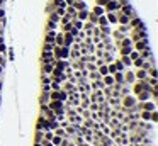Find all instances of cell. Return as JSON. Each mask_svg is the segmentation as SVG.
<instances>
[{
	"label": "cell",
	"instance_id": "obj_1",
	"mask_svg": "<svg viewBox=\"0 0 158 146\" xmlns=\"http://www.w3.org/2000/svg\"><path fill=\"white\" fill-rule=\"evenodd\" d=\"M136 97L133 95V93H127V95H124L123 97V107L124 109H127V110H134V105H136Z\"/></svg>",
	"mask_w": 158,
	"mask_h": 146
},
{
	"label": "cell",
	"instance_id": "obj_2",
	"mask_svg": "<svg viewBox=\"0 0 158 146\" xmlns=\"http://www.w3.org/2000/svg\"><path fill=\"white\" fill-rule=\"evenodd\" d=\"M119 9H121V3H119L117 0H109V2L104 5L105 12H117Z\"/></svg>",
	"mask_w": 158,
	"mask_h": 146
},
{
	"label": "cell",
	"instance_id": "obj_3",
	"mask_svg": "<svg viewBox=\"0 0 158 146\" xmlns=\"http://www.w3.org/2000/svg\"><path fill=\"white\" fill-rule=\"evenodd\" d=\"M48 107H50L53 112H56V110L65 109V102H61V100H50V102H48Z\"/></svg>",
	"mask_w": 158,
	"mask_h": 146
},
{
	"label": "cell",
	"instance_id": "obj_4",
	"mask_svg": "<svg viewBox=\"0 0 158 146\" xmlns=\"http://www.w3.org/2000/svg\"><path fill=\"white\" fill-rule=\"evenodd\" d=\"M121 12H123L124 16H127V17H134L136 14H134V10H133V7L129 5V3H124V5H121Z\"/></svg>",
	"mask_w": 158,
	"mask_h": 146
},
{
	"label": "cell",
	"instance_id": "obj_5",
	"mask_svg": "<svg viewBox=\"0 0 158 146\" xmlns=\"http://www.w3.org/2000/svg\"><path fill=\"white\" fill-rule=\"evenodd\" d=\"M129 27H134V29H144V26H143L141 19H138L136 16L129 19Z\"/></svg>",
	"mask_w": 158,
	"mask_h": 146
},
{
	"label": "cell",
	"instance_id": "obj_6",
	"mask_svg": "<svg viewBox=\"0 0 158 146\" xmlns=\"http://www.w3.org/2000/svg\"><path fill=\"white\" fill-rule=\"evenodd\" d=\"M54 66L60 68V70H65V68L70 66V61L68 59H54Z\"/></svg>",
	"mask_w": 158,
	"mask_h": 146
},
{
	"label": "cell",
	"instance_id": "obj_7",
	"mask_svg": "<svg viewBox=\"0 0 158 146\" xmlns=\"http://www.w3.org/2000/svg\"><path fill=\"white\" fill-rule=\"evenodd\" d=\"M61 89L66 92V93H71V92H75L77 90V87H75V83H71V82H63V85H61Z\"/></svg>",
	"mask_w": 158,
	"mask_h": 146
},
{
	"label": "cell",
	"instance_id": "obj_8",
	"mask_svg": "<svg viewBox=\"0 0 158 146\" xmlns=\"http://www.w3.org/2000/svg\"><path fill=\"white\" fill-rule=\"evenodd\" d=\"M134 44V48H136V51H143L146 46H148V39H140V41H136V43H133Z\"/></svg>",
	"mask_w": 158,
	"mask_h": 146
},
{
	"label": "cell",
	"instance_id": "obj_9",
	"mask_svg": "<svg viewBox=\"0 0 158 146\" xmlns=\"http://www.w3.org/2000/svg\"><path fill=\"white\" fill-rule=\"evenodd\" d=\"M53 68H54V59L53 61H48V63H43V72H44V75H51Z\"/></svg>",
	"mask_w": 158,
	"mask_h": 146
},
{
	"label": "cell",
	"instance_id": "obj_10",
	"mask_svg": "<svg viewBox=\"0 0 158 146\" xmlns=\"http://www.w3.org/2000/svg\"><path fill=\"white\" fill-rule=\"evenodd\" d=\"M102 82H104L105 87H112V85L116 83V82H114V76H112L111 73H107V75H104V76H102Z\"/></svg>",
	"mask_w": 158,
	"mask_h": 146
},
{
	"label": "cell",
	"instance_id": "obj_11",
	"mask_svg": "<svg viewBox=\"0 0 158 146\" xmlns=\"http://www.w3.org/2000/svg\"><path fill=\"white\" fill-rule=\"evenodd\" d=\"M105 85L102 80H92V83H90V89H94V90H102Z\"/></svg>",
	"mask_w": 158,
	"mask_h": 146
},
{
	"label": "cell",
	"instance_id": "obj_12",
	"mask_svg": "<svg viewBox=\"0 0 158 146\" xmlns=\"http://www.w3.org/2000/svg\"><path fill=\"white\" fill-rule=\"evenodd\" d=\"M54 37H56V31H48V32H46V36H44V43L54 44Z\"/></svg>",
	"mask_w": 158,
	"mask_h": 146
},
{
	"label": "cell",
	"instance_id": "obj_13",
	"mask_svg": "<svg viewBox=\"0 0 158 146\" xmlns=\"http://www.w3.org/2000/svg\"><path fill=\"white\" fill-rule=\"evenodd\" d=\"M133 82H136L134 72H126L124 73V83H133Z\"/></svg>",
	"mask_w": 158,
	"mask_h": 146
},
{
	"label": "cell",
	"instance_id": "obj_14",
	"mask_svg": "<svg viewBox=\"0 0 158 146\" xmlns=\"http://www.w3.org/2000/svg\"><path fill=\"white\" fill-rule=\"evenodd\" d=\"M88 12H90V10H87V9L78 10V12H77V19H78V20H82V22H85V20L88 19Z\"/></svg>",
	"mask_w": 158,
	"mask_h": 146
},
{
	"label": "cell",
	"instance_id": "obj_15",
	"mask_svg": "<svg viewBox=\"0 0 158 146\" xmlns=\"http://www.w3.org/2000/svg\"><path fill=\"white\" fill-rule=\"evenodd\" d=\"M112 76H114V82L116 83L124 85V72H116V73H112Z\"/></svg>",
	"mask_w": 158,
	"mask_h": 146
},
{
	"label": "cell",
	"instance_id": "obj_16",
	"mask_svg": "<svg viewBox=\"0 0 158 146\" xmlns=\"http://www.w3.org/2000/svg\"><path fill=\"white\" fill-rule=\"evenodd\" d=\"M102 59H104V63H112L114 61V53H111V51H105L104 49V55H102Z\"/></svg>",
	"mask_w": 158,
	"mask_h": 146
},
{
	"label": "cell",
	"instance_id": "obj_17",
	"mask_svg": "<svg viewBox=\"0 0 158 146\" xmlns=\"http://www.w3.org/2000/svg\"><path fill=\"white\" fill-rule=\"evenodd\" d=\"M134 76H136V80H146V78H148V72L143 70V68H140L138 72L134 73Z\"/></svg>",
	"mask_w": 158,
	"mask_h": 146
},
{
	"label": "cell",
	"instance_id": "obj_18",
	"mask_svg": "<svg viewBox=\"0 0 158 146\" xmlns=\"http://www.w3.org/2000/svg\"><path fill=\"white\" fill-rule=\"evenodd\" d=\"M105 17H107V22L109 24H116L117 22V16L114 12H105Z\"/></svg>",
	"mask_w": 158,
	"mask_h": 146
},
{
	"label": "cell",
	"instance_id": "obj_19",
	"mask_svg": "<svg viewBox=\"0 0 158 146\" xmlns=\"http://www.w3.org/2000/svg\"><path fill=\"white\" fill-rule=\"evenodd\" d=\"M117 24H121V26H126V24H129V17L127 16H124L123 12L117 16Z\"/></svg>",
	"mask_w": 158,
	"mask_h": 146
},
{
	"label": "cell",
	"instance_id": "obj_20",
	"mask_svg": "<svg viewBox=\"0 0 158 146\" xmlns=\"http://www.w3.org/2000/svg\"><path fill=\"white\" fill-rule=\"evenodd\" d=\"M77 12L78 10H83V9H87V5H85V2H73V5H71Z\"/></svg>",
	"mask_w": 158,
	"mask_h": 146
},
{
	"label": "cell",
	"instance_id": "obj_21",
	"mask_svg": "<svg viewBox=\"0 0 158 146\" xmlns=\"http://www.w3.org/2000/svg\"><path fill=\"white\" fill-rule=\"evenodd\" d=\"M121 63L124 65V68L133 66V61H131V58H129V56H121Z\"/></svg>",
	"mask_w": 158,
	"mask_h": 146
},
{
	"label": "cell",
	"instance_id": "obj_22",
	"mask_svg": "<svg viewBox=\"0 0 158 146\" xmlns=\"http://www.w3.org/2000/svg\"><path fill=\"white\" fill-rule=\"evenodd\" d=\"M97 26H109L105 14H102V16H99V17H97Z\"/></svg>",
	"mask_w": 158,
	"mask_h": 146
},
{
	"label": "cell",
	"instance_id": "obj_23",
	"mask_svg": "<svg viewBox=\"0 0 158 146\" xmlns=\"http://www.w3.org/2000/svg\"><path fill=\"white\" fill-rule=\"evenodd\" d=\"M66 99H68V93L63 90H58V100H61V102H66Z\"/></svg>",
	"mask_w": 158,
	"mask_h": 146
},
{
	"label": "cell",
	"instance_id": "obj_24",
	"mask_svg": "<svg viewBox=\"0 0 158 146\" xmlns=\"http://www.w3.org/2000/svg\"><path fill=\"white\" fill-rule=\"evenodd\" d=\"M53 132H54L56 136H61V138H68V136H66V131H65L63 128H56L54 131H53ZM68 139H70V138H68Z\"/></svg>",
	"mask_w": 158,
	"mask_h": 146
},
{
	"label": "cell",
	"instance_id": "obj_25",
	"mask_svg": "<svg viewBox=\"0 0 158 146\" xmlns=\"http://www.w3.org/2000/svg\"><path fill=\"white\" fill-rule=\"evenodd\" d=\"M92 12H94V14H95V16H97V17H99V16H102V14H105L104 7H100V5H95V7H94V10H92Z\"/></svg>",
	"mask_w": 158,
	"mask_h": 146
},
{
	"label": "cell",
	"instance_id": "obj_26",
	"mask_svg": "<svg viewBox=\"0 0 158 146\" xmlns=\"http://www.w3.org/2000/svg\"><path fill=\"white\" fill-rule=\"evenodd\" d=\"M131 49H133L131 46H121V48H119V51H121V56H127L129 53H131Z\"/></svg>",
	"mask_w": 158,
	"mask_h": 146
},
{
	"label": "cell",
	"instance_id": "obj_27",
	"mask_svg": "<svg viewBox=\"0 0 158 146\" xmlns=\"http://www.w3.org/2000/svg\"><path fill=\"white\" fill-rule=\"evenodd\" d=\"M53 134H54V132H53L51 129H48V131H44V132H43V139H44V141H51Z\"/></svg>",
	"mask_w": 158,
	"mask_h": 146
},
{
	"label": "cell",
	"instance_id": "obj_28",
	"mask_svg": "<svg viewBox=\"0 0 158 146\" xmlns=\"http://www.w3.org/2000/svg\"><path fill=\"white\" fill-rule=\"evenodd\" d=\"M61 141H63V138H61V136H56V134H53L51 143H53L54 146H60V145H61Z\"/></svg>",
	"mask_w": 158,
	"mask_h": 146
},
{
	"label": "cell",
	"instance_id": "obj_29",
	"mask_svg": "<svg viewBox=\"0 0 158 146\" xmlns=\"http://www.w3.org/2000/svg\"><path fill=\"white\" fill-rule=\"evenodd\" d=\"M54 46H63V34H58V32H56V37H54Z\"/></svg>",
	"mask_w": 158,
	"mask_h": 146
},
{
	"label": "cell",
	"instance_id": "obj_30",
	"mask_svg": "<svg viewBox=\"0 0 158 146\" xmlns=\"http://www.w3.org/2000/svg\"><path fill=\"white\" fill-rule=\"evenodd\" d=\"M114 66H116V70L117 72H124L126 68H124V65L121 63V59H114Z\"/></svg>",
	"mask_w": 158,
	"mask_h": 146
},
{
	"label": "cell",
	"instance_id": "obj_31",
	"mask_svg": "<svg viewBox=\"0 0 158 146\" xmlns=\"http://www.w3.org/2000/svg\"><path fill=\"white\" fill-rule=\"evenodd\" d=\"M54 49V44H50V43H44V48H43V53H53Z\"/></svg>",
	"mask_w": 158,
	"mask_h": 146
},
{
	"label": "cell",
	"instance_id": "obj_32",
	"mask_svg": "<svg viewBox=\"0 0 158 146\" xmlns=\"http://www.w3.org/2000/svg\"><path fill=\"white\" fill-rule=\"evenodd\" d=\"M97 72L100 73V75H102V76H104V75H107V73H109V70H107V65H100V66H97Z\"/></svg>",
	"mask_w": 158,
	"mask_h": 146
},
{
	"label": "cell",
	"instance_id": "obj_33",
	"mask_svg": "<svg viewBox=\"0 0 158 146\" xmlns=\"http://www.w3.org/2000/svg\"><path fill=\"white\" fill-rule=\"evenodd\" d=\"M88 110H90V112H97V110L100 109V107H99V104H97V102H90V104H88V107H87Z\"/></svg>",
	"mask_w": 158,
	"mask_h": 146
},
{
	"label": "cell",
	"instance_id": "obj_34",
	"mask_svg": "<svg viewBox=\"0 0 158 146\" xmlns=\"http://www.w3.org/2000/svg\"><path fill=\"white\" fill-rule=\"evenodd\" d=\"M102 93H104L105 99H109V97L112 95V87H104V89H102Z\"/></svg>",
	"mask_w": 158,
	"mask_h": 146
},
{
	"label": "cell",
	"instance_id": "obj_35",
	"mask_svg": "<svg viewBox=\"0 0 158 146\" xmlns=\"http://www.w3.org/2000/svg\"><path fill=\"white\" fill-rule=\"evenodd\" d=\"M71 27H73L71 20H70V22H66V24H61V29H63V32H70V31H71Z\"/></svg>",
	"mask_w": 158,
	"mask_h": 146
},
{
	"label": "cell",
	"instance_id": "obj_36",
	"mask_svg": "<svg viewBox=\"0 0 158 146\" xmlns=\"http://www.w3.org/2000/svg\"><path fill=\"white\" fill-rule=\"evenodd\" d=\"M121 46H131V48H133V41H131L129 37L124 36L123 39H121Z\"/></svg>",
	"mask_w": 158,
	"mask_h": 146
},
{
	"label": "cell",
	"instance_id": "obj_37",
	"mask_svg": "<svg viewBox=\"0 0 158 146\" xmlns=\"http://www.w3.org/2000/svg\"><path fill=\"white\" fill-rule=\"evenodd\" d=\"M88 22H92L94 26H97V16L94 12H88Z\"/></svg>",
	"mask_w": 158,
	"mask_h": 146
},
{
	"label": "cell",
	"instance_id": "obj_38",
	"mask_svg": "<svg viewBox=\"0 0 158 146\" xmlns=\"http://www.w3.org/2000/svg\"><path fill=\"white\" fill-rule=\"evenodd\" d=\"M50 87H51V90H61V83H58V82H54V80H51Z\"/></svg>",
	"mask_w": 158,
	"mask_h": 146
},
{
	"label": "cell",
	"instance_id": "obj_39",
	"mask_svg": "<svg viewBox=\"0 0 158 146\" xmlns=\"http://www.w3.org/2000/svg\"><path fill=\"white\" fill-rule=\"evenodd\" d=\"M129 58H131V61H134L136 58H140V51H136V49H131V53H129Z\"/></svg>",
	"mask_w": 158,
	"mask_h": 146
},
{
	"label": "cell",
	"instance_id": "obj_40",
	"mask_svg": "<svg viewBox=\"0 0 158 146\" xmlns=\"http://www.w3.org/2000/svg\"><path fill=\"white\" fill-rule=\"evenodd\" d=\"M85 70L87 72H94V70H97V65L95 63H85Z\"/></svg>",
	"mask_w": 158,
	"mask_h": 146
},
{
	"label": "cell",
	"instance_id": "obj_41",
	"mask_svg": "<svg viewBox=\"0 0 158 146\" xmlns=\"http://www.w3.org/2000/svg\"><path fill=\"white\" fill-rule=\"evenodd\" d=\"M48 31H56V27H58V24L56 22H53V20H48Z\"/></svg>",
	"mask_w": 158,
	"mask_h": 146
},
{
	"label": "cell",
	"instance_id": "obj_42",
	"mask_svg": "<svg viewBox=\"0 0 158 146\" xmlns=\"http://www.w3.org/2000/svg\"><path fill=\"white\" fill-rule=\"evenodd\" d=\"M51 75H44V76H43V85H50V83H51Z\"/></svg>",
	"mask_w": 158,
	"mask_h": 146
},
{
	"label": "cell",
	"instance_id": "obj_43",
	"mask_svg": "<svg viewBox=\"0 0 158 146\" xmlns=\"http://www.w3.org/2000/svg\"><path fill=\"white\" fill-rule=\"evenodd\" d=\"M54 7H66V2L65 0H54Z\"/></svg>",
	"mask_w": 158,
	"mask_h": 146
},
{
	"label": "cell",
	"instance_id": "obj_44",
	"mask_svg": "<svg viewBox=\"0 0 158 146\" xmlns=\"http://www.w3.org/2000/svg\"><path fill=\"white\" fill-rule=\"evenodd\" d=\"M50 20H53V22H56V24H58V22H60V17H58L54 12H50Z\"/></svg>",
	"mask_w": 158,
	"mask_h": 146
},
{
	"label": "cell",
	"instance_id": "obj_45",
	"mask_svg": "<svg viewBox=\"0 0 158 146\" xmlns=\"http://www.w3.org/2000/svg\"><path fill=\"white\" fill-rule=\"evenodd\" d=\"M80 116H82L83 119H88V117H90V110H88V109H83V110H82V114H80Z\"/></svg>",
	"mask_w": 158,
	"mask_h": 146
},
{
	"label": "cell",
	"instance_id": "obj_46",
	"mask_svg": "<svg viewBox=\"0 0 158 146\" xmlns=\"http://www.w3.org/2000/svg\"><path fill=\"white\" fill-rule=\"evenodd\" d=\"M127 29H129V24H126V26H121V24H119V31H117V32H121V34H123V32H126Z\"/></svg>",
	"mask_w": 158,
	"mask_h": 146
},
{
	"label": "cell",
	"instance_id": "obj_47",
	"mask_svg": "<svg viewBox=\"0 0 158 146\" xmlns=\"http://www.w3.org/2000/svg\"><path fill=\"white\" fill-rule=\"evenodd\" d=\"M50 92H51V87L50 85H43V93L44 95H50Z\"/></svg>",
	"mask_w": 158,
	"mask_h": 146
},
{
	"label": "cell",
	"instance_id": "obj_48",
	"mask_svg": "<svg viewBox=\"0 0 158 146\" xmlns=\"http://www.w3.org/2000/svg\"><path fill=\"white\" fill-rule=\"evenodd\" d=\"M5 51H7L5 44H3V43H0V55H5Z\"/></svg>",
	"mask_w": 158,
	"mask_h": 146
},
{
	"label": "cell",
	"instance_id": "obj_49",
	"mask_svg": "<svg viewBox=\"0 0 158 146\" xmlns=\"http://www.w3.org/2000/svg\"><path fill=\"white\" fill-rule=\"evenodd\" d=\"M0 66H5V58L0 55Z\"/></svg>",
	"mask_w": 158,
	"mask_h": 146
},
{
	"label": "cell",
	"instance_id": "obj_50",
	"mask_svg": "<svg viewBox=\"0 0 158 146\" xmlns=\"http://www.w3.org/2000/svg\"><path fill=\"white\" fill-rule=\"evenodd\" d=\"M2 72H3V66H0V75H2Z\"/></svg>",
	"mask_w": 158,
	"mask_h": 146
},
{
	"label": "cell",
	"instance_id": "obj_51",
	"mask_svg": "<svg viewBox=\"0 0 158 146\" xmlns=\"http://www.w3.org/2000/svg\"><path fill=\"white\" fill-rule=\"evenodd\" d=\"M0 43H3V37H2V36H0Z\"/></svg>",
	"mask_w": 158,
	"mask_h": 146
},
{
	"label": "cell",
	"instance_id": "obj_52",
	"mask_svg": "<svg viewBox=\"0 0 158 146\" xmlns=\"http://www.w3.org/2000/svg\"><path fill=\"white\" fill-rule=\"evenodd\" d=\"M92 146H94V145H92Z\"/></svg>",
	"mask_w": 158,
	"mask_h": 146
}]
</instances>
